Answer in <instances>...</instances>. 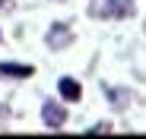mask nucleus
<instances>
[{"label":"nucleus","mask_w":146,"mask_h":139,"mask_svg":"<svg viewBox=\"0 0 146 139\" xmlns=\"http://www.w3.org/2000/svg\"><path fill=\"white\" fill-rule=\"evenodd\" d=\"M41 123H44L48 130H64V123H67V108H64L60 101H44V104H41Z\"/></svg>","instance_id":"2"},{"label":"nucleus","mask_w":146,"mask_h":139,"mask_svg":"<svg viewBox=\"0 0 146 139\" xmlns=\"http://www.w3.org/2000/svg\"><path fill=\"white\" fill-rule=\"evenodd\" d=\"M0 41H3V32H0Z\"/></svg>","instance_id":"9"},{"label":"nucleus","mask_w":146,"mask_h":139,"mask_svg":"<svg viewBox=\"0 0 146 139\" xmlns=\"http://www.w3.org/2000/svg\"><path fill=\"white\" fill-rule=\"evenodd\" d=\"M3 7H7V0H0V10H3Z\"/></svg>","instance_id":"8"},{"label":"nucleus","mask_w":146,"mask_h":139,"mask_svg":"<svg viewBox=\"0 0 146 139\" xmlns=\"http://www.w3.org/2000/svg\"><path fill=\"white\" fill-rule=\"evenodd\" d=\"M57 95H60V101H80V98H83V85H80V79L60 76V79H57Z\"/></svg>","instance_id":"5"},{"label":"nucleus","mask_w":146,"mask_h":139,"mask_svg":"<svg viewBox=\"0 0 146 139\" xmlns=\"http://www.w3.org/2000/svg\"><path fill=\"white\" fill-rule=\"evenodd\" d=\"M29 76H35L32 63H13V60L0 63V79H29Z\"/></svg>","instance_id":"6"},{"label":"nucleus","mask_w":146,"mask_h":139,"mask_svg":"<svg viewBox=\"0 0 146 139\" xmlns=\"http://www.w3.org/2000/svg\"><path fill=\"white\" fill-rule=\"evenodd\" d=\"M102 92H105V98L111 101V108H114V111H127L130 104H137V101H140L130 89H111V85H102Z\"/></svg>","instance_id":"4"},{"label":"nucleus","mask_w":146,"mask_h":139,"mask_svg":"<svg viewBox=\"0 0 146 139\" xmlns=\"http://www.w3.org/2000/svg\"><path fill=\"white\" fill-rule=\"evenodd\" d=\"M44 44H48L51 51H67L70 44H73V32H70V26H67V22H54V26L44 32Z\"/></svg>","instance_id":"1"},{"label":"nucleus","mask_w":146,"mask_h":139,"mask_svg":"<svg viewBox=\"0 0 146 139\" xmlns=\"http://www.w3.org/2000/svg\"><path fill=\"white\" fill-rule=\"evenodd\" d=\"M95 13H99L102 19H127L133 13V0H105Z\"/></svg>","instance_id":"3"},{"label":"nucleus","mask_w":146,"mask_h":139,"mask_svg":"<svg viewBox=\"0 0 146 139\" xmlns=\"http://www.w3.org/2000/svg\"><path fill=\"white\" fill-rule=\"evenodd\" d=\"M108 130H111V123H105V120H102V123H95L89 133H108Z\"/></svg>","instance_id":"7"}]
</instances>
